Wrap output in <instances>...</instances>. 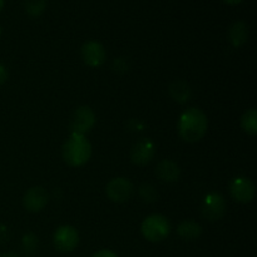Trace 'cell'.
I'll use <instances>...</instances> for the list:
<instances>
[{
  "instance_id": "9",
  "label": "cell",
  "mask_w": 257,
  "mask_h": 257,
  "mask_svg": "<svg viewBox=\"0 0 257 257\" xmlns=\"http://www.w3.org/2000/svg\"><path fill=\"white\" fill-rule=\"evenodd\" d=\"M80 54L83 62L93 68L100 67L107 59V52L104 47L97 40H88L87 43H84L80 49Z\"/></svg>"
},
{
  "instance_id": "14",
  "label": "cell",
  "mask_w": 257,
  "mask_h": 257,
  "mask_svg": "<svg viewBox=\"0 0 257 257\" xmlns=\"http://www.w3.org/2000/svg\"><path fill=\"white\" fill-rule=\"evenodd\" d=\"M177 233L180 237L183 238V240L193 241L196 240V238L200 237L201 233H202V227H201L200 223H197L196 221L186 220L178 225Z\"/></svg>"
},
{
  "instance_id": "23",
  "label": "cell",
  "mask_w": 257,
  "mask_h": 257,
  "mask_svg": "<svg viewBox=\"0 0 257 257\" xmlns=\"http://www.w3.org/2000/svg\"><path fill=\"white\" fill-rule=\"evenodd\" d=\"M0 257H19V256L15 255V253H13V252H7V253H2Z\"/></svg>"
},
{
  "instance_id": "10",
  "label": "cell",
  "mask_w": 257,
  "mask_h": 257,
  "mask_svg": "<svg viewBox=\"0 0 257 257\" xmlns=\"http://www.w3.org/2000/svg\"><path fill=\"white\" fill-rule=\"evenodd\" d=\"M48 200L49 197H48L47 191L40 186H34L25 192L24 197H23V206L28 212L37 213L44 210Z\"/></svg>"
},
{
  "instance_id": "25",
  "label": "cell",
  "mask_w": 257,
  "mask_h": 257,
  "mask_svg": "<svg viewBox=\"0 0 257 257\" xmlns=\"http://www.w3.org/2000/svg\"><path fill=\"white\" fill-rule=\"evenodd\" d=\"M0 34H2V27H0Z\"/></svg>"
},
{
  "instance_id": "5",
  "label": "cell",
  "mask_w": 257,
  "mask_h": 257,
  "mask_svg": "<svg viewBox=\"0 0 257 257\" xmlns=\"http://www.w3.org/2000/svg\"><path fill=\"white\" fill-rule=\"evenodd\" d=\"M53 242L59 252H72L79 243V233L73 226H60L54 232Z\"/></svg>"
},
{
  "instance_id": "17",
  "label": "cell",
  "mask_w": 257,
  "mask_h": 257,
  "mask_svg": "<svg viewBox=\"0 0 257 257\" xmlns=\"http://www.w3.org/2000/svg\"><path fill=\"white\" fill-rule=\"evenodd\" d=\"M24 9L30 17H39L47 8V0H24Z\"/></svg>"
},
{
  "instance_id": "2",
  "label": "cell",
  "mask_w": 257,
  "mask_h": 257,
  "mask_svg": "<svg viewBox=\"0 0 257 257\" xmlns=\"http://www.w3.org/2000/svg\"><path fill=\"white\" fill-rule=\"evenodd\" d=\"M63 158L72 167H80L90 160L92 145L84 135L72 133L63 146Z\"/></svg>"
},
{
  "instance_id": "22",
  "label": "cell",
  "mask_w": 257,
  "mask_h": 257,
  "mask_svg": "<svg viewBox=\"0 0 257 257\" xmlns=\"http://www.w3.org/2000/svg\"><path fill=\"white\" fill-rule=\"evenodd\" d=\"M223 2L228 5H237V4H240L242 0H223Z\"/></svg>"
},
{
  "instance_id": "24",
  "label": "cell",
  "mask_w": 257,
  "mask_h": 257,
  "mask_svg": "<svg viewBox=\"0 0 257 257\" xmlns=\"http://www.w3.org/2000/svg\"><path fill=\"white\" fill-rule=\"evenodd\" d=\"M3 7H4V0H0V12H2Z\"/></svg>"
},
{
  "instance_id": "8",
  "label": "cell",
  "mask_w": 257,
  "mask_h": 257,
  "mask_svg": "<svg viewBox=\"0 0 257 257\" xmlns=\"http://www.w3.org/2000/svg\"><path fill=\"white\" fill-rule=\"evenodd\" d=\"M97 118L93 109L87 105L79 107L73 114L72 120H70V130L72 133L77 135H85L94 127Z\"/></svg>"
},
{
  "instance_id": "19",
  "label": "cell",
  "mask_w": 257,
  "mask_h": 257,
  "mask_svg": "<svg viewBox=\"0 0 257 257\" xmlns=\"http://www.w3.org/2000/svg\"><path fill=\"white\" fill-rule=\"evenodd\" d=\"M140 195L145 202H155L157 198V192L152 185H142L140 187Z\"/></svg>"
},
{
  "instance_id": "18",
  "label": "cell",
  "mask_w": 257,
  "mask_h": 257,
  "mask_svg": "<svg viewBox=\"0 0 257 257\" xmlns=\"http://www.w3.org/2000/svg\"><path fill=\"white\" fill-rule=\"evenodd\" d=\"M23 250L27 255L33 256L38 251V238L33 233H28L23 237Z\"/></svg>"
},
{
  "instance_id": "21",
  "label": "cell",
  "mask_w": 257,
  "mask_h": 257,
  "mask_svg": "<svg viewBox=\"0 0 257 257\" xmlns=\"http://www.w3.org/2000/svg\"><path fill=\"white\" fill-rule=\"evenodd\" d=\"M92 257H118V255L110 250H99L97 251V252H95Z\"/></svg>"
},
{
  "instance_id": "13",
  "label": "cell",
  "mask_w": 257,
  "mask_h": 257,
  "mask_svg": "<svg viewBox=\"0 0 257 257\" xmlns=\"http://www.w3.org/2000/svg\"><path fill=\"white\" fill-rule=\"evenodd\" d=\"M228 38L231 44L235 48H240L247 42L248 39V27L245 22L238 20L235 22L228 29Z\"/></svg>"
},
{
  "instance_id": "12",
  "label": "cell",
  "mask_w": 257,
  "mask_h": 257,
  "mask_svg": "<svg viewBox=\"0 0 257 257\" xmlns=\"http://www.w3.org/2000/svg\"><path fill=\"white\" fill-rule=\"evenodd\" d=\"M156 176L163 182H176L181 176V170L176 162L171 160H163L156 167Z\"/></svg>"
},
{
  "instance_id": "3",
  "label": "cell",
  "mask_w": 257,
  "mask_h": 257,
  "mask_svg": "<svg viewBox=\"0 0 257 257\" xmlns=\"http://www.w3.org/2000/svg\"><path fill=\"white\" fill-rule=\"evenodd\" d=\"M141 232H142L143 237L150 242H161L170 235L171 223L167 217L155 213L143 220L142 225H141Z\"/></svg>"
},
{
  "instance_id": "7",
  "label": "cell",
  "mask_w": 257,
  "mask_h": 257,
  "mask_svg": "<svg viewBox=\"0 0 257 257\" xmlns=\"http://www.w3.org/2000/svg\"><path fill=\"white\" fill-rule=\"evenodd\" d=\"M230 193L235 201L240 203H250L255 198L256 186L250 178L235 177L230 183Z\"/></svg>"
},
{
  "instance_id": "11",
  "label": "cell",
  "mask_w": 257,
  "mask_h": 257,
  "mask_svg": "<svg viewBox=\"0 0 257 257\" xmlns=\"http://www.w3.org/2000/svg\"><path fill=\"white\" fill-rule=\"evenodd\" d=\"M155 152V143L150 138H142L136 142L131 150V161L137 166H145L152 161Z\"/></svg>"
},
{
  "instance_id": "6",
  "label": "cell",
  "mask_w": 257,
  "mask_h": 257,
  "mask_svg": "<svg viewBox=\"0 0 257 257\" xmlns=\"http://www.w3.org/2000/svg\"><path fill=\"white\" fill-rule=\"evenodd\" d=\"M135 192L133 183L128 178L124 177H115L108 182L105 193L108 198L113 202L122 203L130 200Z\"/></svg>"
},
{
  "instance_id": "15",
  "label": "cell",
  "mask_w": 257,
  "mask_h": 257,
  "mask_svg": "<svg viewBox=\"0 0 257 257\" xmlns=\"http://www.w3.org/2000/svg\"><path fill=\"white\" fill-rule=\"evenodd\" d=\"M170 94L173 98V100H176L177 103H183L188 102L191 98V88L183 80H177V82H173L170 85Z\"/></svg>"
},
{
  "instance_id": "20",
  "label": "cell",
  "mask_w": 257,
  "mask_h": 257,
  "mask_svg": "<svg viewBox=\"0 0 257 257\" xmlns=\"http://www.w3.org/2000/svg\"><path fill=\"white\" fill-rule=\"evenodd\" d=\"M8 77H9V73H8L7 67L0 63V85H3L5 82H7Z\"/></svg>"
},
{
  "instance_id": "1",
  "label": "cell",
  "mask_w": 257,
  "mask_h": 257,
  "mask_svg": "<svg viewBox=\"0 0 257 257\" xmlns=\"http://www.w3.org/2000/svg\"><path fill=\"white\" fill-rule=\"evenodd\" d=\"M208 120L205 113L198 108H190L181 114L178 120V133L186 142H197L205 137Z\"/></svg>"
},
{
  "instance_id": "4",
  "label": "cell",
  "mask_w": 257,
  "mask_h": 257,
  "mask_svg": "<svg viewBox=\"0 0 257 257\" xmlns=\"http://www.w3.org/2000/svg\"><path fill=\"white\" fill-rule=\"evenodd\" d=\"M226 210H227V203H226L225 197L221 193L211 192L203 198L202 216L210 221H218L225 216Z\"/></svg>"
},
{
  "instance_id": "16",
  "label": "cell",
  "mask_w": 257,
  "mask_h": 257,
  "mask_svg": "<svg viewBox=\"0 0 257 257\" xmlns=\"http://www.w3.org/2000/svg\"><path fill=\"white\" fill-rule=\"evenodd\" d=\"M241 127L248 135H257V112L255 108H251L242 115V118H241Z\"/></svg>"
}]
</instances>
